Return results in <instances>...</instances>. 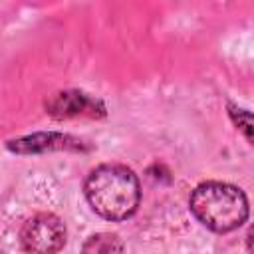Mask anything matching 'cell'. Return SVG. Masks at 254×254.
Masks as SVG:
<instances>
[{
    "mask_svg": "<svg viewBox=\"0 0 254 254\" xmlns=\"http://www.w3.org/2000/svg\"><path fill=\"white\" fill-rule=\"evenodd\" d=\"M48 107H50L52 113L58 115V117H69V115L83 113L85 109H93L95 105H93L83 93L73 91V93H60V95H56V97L48 103Z\"/></svg>",
    "mask_w": 254,
    "mask_h": 254,
    "instance_id": "5",
    "label": "cell"
},
{
    "mask_svg": "<svg viewBox=\"0 0 254 254\" xmlns=\"http://www.w3.org/2000/svg\"><path fill=\"white\" fill-rule=\"evenodd\" d=\"M20 242L28 254H56L65 244V228L58 216L40 212L24 222Z\"/></svg>",
    "mask_w": 254,
    "mask_h": 254,
    "instance_id": "3",
    "label": "cell"
},
{
    "mask_svg": "<svg viewBox=\"0 0 254 254\" xmlns=\"http://www.w3.org/2000/svg\"><path fill=\"white\" fill-rule=\"evenodd\" d=\"M8 147L16 153H42V151H60V149L77 151L81 149V141L62 133H38L32 137L12 141Z\"/></svg>",
    "mask_w": 254,
    "mask_h": 254,
    "instance_id": "4",
    "label": "cell"
},
{
    "mask_svg": "<svg viewBox=\"0 0 254 254\" xmlns=\"http://www.w3.org/2000/svg\"><path fill=\"white\" fill-rule=\"evenodd\" d=\"M85 198L89 206L107 220L129 218L141 200L137 175L123 165H101L85 179Z\"/></svg>",
    "mask_w": 254,
    "mask_h": 254,
    "instance_id": "1",
    "label": "cell"
},
{
    "mask_svg": "<svg viewBox=\"0 0 254 254\" xmlns=\"http://www.w3.org/2000/svg\"><path fill=\"white\" fill-rule=\"evenodd\" d=\"M190 212L214 232H230L248 218V200L244 192L228 183L208 181L198 185L189 200Z\"/></svg>",
    "mask_w": 254,
    "mask_h": 254,
    "instance_id": "2",
    "label": "cell"
},
{
    "mask_svg": "<svg viewBox=\"0 0 254 254\" xmlns=\"http://www.w3.org/2000/svg\"><path fill=\"white\" fill-rule=\"evenodd\" d=\"M81 254H123V242L115 234H93L83 244Z\"/></svg>",
    "mask_w": 254,
    "mask_h": 254,
    "instance_id": "6",
    "label": "cell"
}]
</instances>
